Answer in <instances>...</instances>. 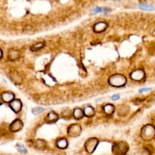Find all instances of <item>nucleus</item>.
I'll use <instances>...</instances> for the list:
<instances>
[{
    "label": "nucleus",
    "instance_id": "nucleus-6",
    "mask_svg": "<svg viewBox=\"0 0 155 155\" xmlns=\"http://www.w3.org/2000/svg\"><path fill=\"white\" fill-rule=\"evenodd\" d=\"M155 133V130L154 128L152 126H146L144 127L143 130L142 131V136L145 139H149L152 138L154 136V134Z\"/></svg>",
    "mask_w": 155,
    "mask_h": 155
},
{
    "label": "nucleus",
    "instance_id": "nucleus-1",
    "mask_svg": "<svg viewBox=\"0 0 155 155\" xmlns=\"http://www.w3.org/2000/svg\"><path fill=\"white\" fill-rule=\"evenodd\" d=\"M127 82V78L122 74L116 73L111 75L108 79V84L114 87H124Z\"/></svg>",
    "mask_w": 155,
    "mask_h": 155
},
{
    "label": "nucleus",
    "instance_id": "nucleus-17",
    "mask_svg": "<svg viewBox=\"0 0 155 155\" xmlns=\"http://www.w3.org/2000/svg\"><path fill=\"white\" fill-rule=\"evenodd\" d=\"M114 106L110 104H107L104 107V111L107 113V114H111L114 111Z\"/></svg>",
    "mask_w": 155,
    "mask_h": 155
},
{
    "label": "nucleus",
    "instance_id": "nucleus-4",
    "mask_svg": "<svg viewBox=\"0 0 155 155\" xmlns=\"http://www.w3.org/2000/svg\"><path fill=\"white\" fill-rule=\"evenodd\" d=\"M127 146L124 142L116 143V145H113V151L116 155H124L127 151Z\"/></svg>",
    "mask_w": 155,
    "mask_h": 155
},
{
    "label": "nucleus",
    "instance_id": "nucleus-19",
    "mask_svg": "<svg viewBox=\"0 0 155 155\" xmlns=\"http://www.w3.org/2000/svg\"><path fill=\"white\" fill-rule=\"evenodd\" d=\"M44 46V44L39 42V43H37L33 45H32V47H31V50L33 51H37L40 50L41 48H42Z\"/></svg>",
    "mask_w": 155,
    "mask_h": 155
},
{
    "label": "nucleus",
    "instance_id": "nucleus-21",
    "mask_svg": "<svg viewBox=\"0 0 155 155\" xmlns=\"http://www.w3.org/2000/svg\"><path fill=\"white\" fill-rule=\"evenodd\" d=\"M45 145V142L43 140H38L36 142V146L39 148H42Z\"/></svg>",
    "mask_w": 155,
    "mask_h": 155
},
{
    "label": "nucleus",
    "instance_id": "nucleus-10",
    "mask_svg": "<svg viewBox=\"0 0 155 155\" xmlns=\"http://www.w3.org/2000/svg\"><path fill=\"white\" fill-rule=\"evenodd\" d=\"M15 94L10 91H5L1 94L2 101L4 102L10 103L13 100H14Z\"/></svg>",
    "mask_w": 155,
    "mask_h": 155
},
{
    "label": "nucleus",
    "instance_id": "nucleus-23",
    "mask_svg": "<svg viewBox=\"0 0 155 155\" xmlns=\"http://www.w3.org/2000/svg\"><path fill=\"white\" fill-rule=\"evenodd\" d=\"M151 88H141L139 90V93H143L144 91H148L150 90H151Z\"/></svg>",
    "mask_w": 155,
    "mask_h": 155
},
{
    "label": "nucleus",
    "instance_id": "nucleus-13",
    "mask_svg": "<svg viewBox=\"0 0 155 155\" xmlns=\"http://www.w3.org/2000/svg\"><path fill=\"white\" fill-rule=\"evenodd\" d=\"M139 7L143 10H146V11H152L155 9V7L149 4L147 2H140L139 4Z\"/></svg>",
    "mask_w": 155,
    "mask_h": 155
},
{
    "label": "nucleus",
    "instance_id": "nucleus-9",
    "mask_svg": "<svg viewBox=\"0 0 155 155\" xmlns=\"http://www.w3.org/2000/svg\"><path fill=\"white\" fill-rule=\"evenodd\" d=\"M108 27V24L105 22L101 21L96 23L94 27L93 30L96 33H101L104 31Z\"/></svg>",
    "mask_w": 155,
    "mask_h": 155
},
{
    "label": "nucleus",
    "instance_id": "nucleus-2",
    "mask_svg": "<svg viewBox=\"0 0 155 155\" xmlns=\"http://www.w3.org/2000/svg\"><path fill=\"white\" fill-rule=\"evenodd\" d=\"M145 77V73L142 69H137L133 70L130 74V78L133 81L136 82H140L142 81Z\"/></svg>",
    "mask_w": 155,
    "mask_h": 155
},
{
    "label": "nucleus",
    "instance_id": "nucleus-28",
    "mask_svg": "<svg viewBox=\"0 0 155 155\" xmlns=\"http://www.w3.org/2000/svg\"><path fill=\"white\" fill-rule=\"evenodd\" d=\"M114 1H119V0H114Z\"/></svg>",
    "mask_w": 155,
    "mask_h": 155
},
{
    "label": "nucleus",
    "instance_id": "nucleus-25",
    "mask_svg": "<svg viewBox=\"0 0 155 155\" xmlns=\"http://www.w3.org/2000/svg\"><path fill=\"white\" fill-rule=\"evenodd\" d=\"M2 52L1 50L0 49V58L2 57Z\"/></svg>",
    "mask_w": 155,
    "mask_h": 155
},
{
    "label": "nucleus",
    "instance_id": "nucleus-11",
    "mask_svg": "<svg viewBox=\"0 0 155 155\" xmlns=\"http://www.w3.org/2000/svg\"><path fill=\"white\" fill-rule=\"evenodd\" d=\"M58 118H59L58 115L54 111H52L49 112L47 114V115L46 116V118H45V120L47 122L53 123V122H56L58 120Z\"/></svg>",
    "mask_w": 155,
    "mask_h": 155
},
{
    "label": "nucleus",
    "instance_id": "nucleus-22",
    "mask_svg": "<svg viewBox=\"0 0 155 155\" xmlns=\"http://www.w3.org/2000/svg\"><path fill=\"white\" fill-rule=\"evenodd\" d=\"M102 10H103V9H102V8H101V7H96V8H95L94 9H93V10L91 12V14L94 15V14L102 12Z\"/></svg>",
    "mask_w": 155,
    "mask_h": 155
},
{
    "label": "nucleus",
    "instance_id": "nucleus-20",
    "mask_svg": "<svg viewBox=\"0 0 155 155\" xmlns=\"http://www.w3.org/2000/svg\"><path fill=\"white\" fill-rule=\"evenodd\" d=\"M16 148H17L18 151L19 153H27L26 148L22 145L17 144L16 145Z\"/></svg>",
    "mask_w": 155,
    "mask_h": 155
},
{
    "label": "nucleus",
    "instance_id": "nucleus-27",
    "mask_svg": "<svg viewBox=\"0 0 155 155\" xmlns=\"http://www.w3.org/2000/svg\"><path fill=\"white\" fill-rule=\"evenodd\" d=\"M1 104H2V103H1V100H0V105H1Z\"/></svg>",
    "mask_w": 155,
    "mask_h": 155
},
{
    "label": "nucleus",
    "instance_id": "nucleus-8",
    "mask_svg": "<svg viewBox=\"0 0 155 155\" xmlns=\"http://www.w3.org/2000/svg\"><path fill=\"white\" fill-rule=\"evenodd\" d=\"M22 127H23L22 122L19 119H16L11 123L9 128L11 131L16 132V131H20L22 128Z\"/></svg>",
    "mask_w": 155,
    "mask_h": 155
},
{
    "label": "nucleus",
    "instance_id": "nucleus-12",
    "mask_svg": "<svg viewBox=\"0 0 155 155\" xmlns=\"http://www.w3.org/2000/svg\"><path fill=\"white\" fill-rule=\"evenodd\" d=\"M68 141L65 138H61L57 140L56 145L60 149H65L68 147Z\"/></svg>",
    "mask_w": 155,
    "mask_h": 155
},
{
    "label": "nucleus",
    "instance_id": "nucleus-24",
    "mask_svg": "<svg viewBox=\"0 0 155 155\" xmlns=\"http://www.w3.org/2000/svg\"><path fill=\"white\" fill-rule=\"evenodd\" d=\"M120 96L119 94H113L112 96H111V99L113 100V101H116V100H118L119 99Z\"/></svg>",
    "mask_w": 155,
    "mask_h": 155
},
{
    "label": "nucleus",
    "instance_id": "nucleus-14",
    "mask_svg": "<svg viewBox=\"0 0 155 155\" xmlns=\"http://www.w3.org/2000/svg\"><path fill=\"white\" fill-rule=\"evenodd\" d=\"M84 116L87 117H91L94 114L95 111L91 106H86L83 110Z\"/></svg>",
    "mask_w": 155,
    "mask_h": 155
},
{
    "label": "nucleus",
    "instance_id": "nucleus-7",
    "mask_svg": "<svg viewBox=\"0 0 155 155\" xmlns=\"http://www.w3.org/2000/svg\"><path fill=\"white\" fill-rule=\"evenodd\" d=\"M9 106L13 112L18 113L21 110L22 104L19 99H14L9 103Z\"/></svg>",
    "mask_w": 155,
    "mask_h": 155
},
{
    "label": "nucleus",
    "instance_id": "nucleus-3",
    "mask_svg": "<svg viewBox=\"0 0 155 155\" xmlns=\"http://www.w3.org/2000/svg\"><path fill=\"white\" fill-rule=\"evenodd\" d=\"M81 132V125L78 124H73L69 126L67 130V133L69 136L71 137H77Z\"/></svg>",
    "mask_w": 155,
    "mask_h": 155
},
{
    "label": "nucleus",
    "instance_id": "nucleus-18",
    "mask_svg": "<svg viewBox=\"0 0 155 155\" xmlns=\"http://www.w3.org/2000/svg\"><path fill=\"white\" fill-rule=\"evenodd\" d=\"M44 109L42 107H35L31 110V112L34 114H40L41 113H42L44 111Z\"/></svg>",
    "mask_w": 155,
    "mask_h": 155
},
{
    "label": "nucleus",
    "instance_id": "nucleus-15",
    "mask_svg": "<svg viewBox=\"0 0 155 155\" xmlns=\"http://www.w3.org/2000/svg\"><path fill=\"white\" fill-rule=\"evenodd\" d=\"M8 58H9L10 60H12V61H15V60L17 59L19 57V51H18V50H14V49L10 50L8 51Z\"/></svg>",
    "mask_w": 155,
    "mask_h": 155
},
{
    "label": "nucleus",
    "instance_id": "nucleus-26",
    "mask_svg": "<svg viewBox=\"0 0 155 155\" xmlns=\"http://www.w3.org/2000/svg\"><path fill=\"white\" fill-rule=\"evenodd\" d=\"M145 1H146V0H139L140 2H145Z\"/></svg>",
    "mask_w": 155,
    "mask_h": 155
},
{
    "label": "nucleus",
    "instance_id": "nucleus-16",
    "mask_svg": "<svg viewBox=\"0 0 155 155\" xmlns=\"http://www.w3.org/2000/svg\"><path fill=\"white\" fill-rule=\"evenodd\" d=\"M84 112L83 110L79 108H76L73 110V116L74 118L76 119H80L83 117L84 116Z\"/></svg>",
    "mask_w": 155,
    "mask_h": 155
},
{
    "label": "nucleus",
    "instance_id": "nucleus-5",
    "mask_svg": "<svg viewBox=\"0 0 155 155\" xmlns=\"http://www.w3.org/2000/svg\"><path fill=\"white\" fill-rule=\"evenodd\" d=\"M97 139L96 138H90L88 139L85 143L86 150L88 153H92L95 150L97 145Z\"/></svg>",
    "mask_w": 155,
    "mask_h": 155
}]
</instances>
